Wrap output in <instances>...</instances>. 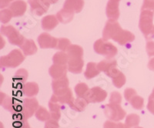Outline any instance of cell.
Returning a JSON list of instances; mask_svg holds the SVG:
<instances>
[{
	"mask_svg": "<svg viewBox=\"0 0 154 128\" xmlns=\"http://www.w3.org/2000/svg\"><path fill=\"white\" fill-rule=\"evenodd\" d=\"M135 95H137V91L134 89L127 88V89H126L124 90V97L126 99V100H127V101L130 102Z\"/></svg>",
	"mask_w": 154,
	"mask_h": 128,
	"instance_id": "60d3db41",
	"label": "cell"
},
{
	"mask_svg": "<svg viewBox=\"0 0 154 128\" xmlns=\"http://www.w3.org/2000/svg\"><path fill=\"white\" fill-rule=\"evenodd\" d=\"M132 107L136 110H141L144 107V99L138 95H135L130 101Z\"/></svg>",
	"mask_w": 154,
	"mask_h": 128,
	"instance_id": "836d02e7",
	"label": "cell"
},
{
	"mask_svg": "<svg viewBox=\"0 0 154 128\" xmlns=\"http://www.w3.org/2000/svg\"><path fill=\"white\" fill-rule=\"evenodd\" d=\"M59 0H49V2H50V4H55L58 2Z\"/></svg>",
	"mask_w": 154,
	"mask_h": 128,
	"instance_id": "681fc988",
	"label": "cell"
},
{
	"mask_svg": "<svg viewBox=\"0 0 154 128\" xmlns=\"http://www.w3.org/2000/svg\"><path fill=\"white\" fill-rule=\"evenodd\" d=\"M49 108L51 114V119L55 120L56 121L60 120L61 117V110H60V105L59 103L50 100L49 102Z\"/></svg>",
	"mask_w": 154,
	"mask_h": 128,
	"instance_id": "d4e9b609",
	"label": "cell"
},
{
	"mask_svg": "<svg viewBox=\"0 0 154 128\" xmlns=\"http://www.w3.org/2000/svg\"><path fill=\"white\" fill-rule=\"evenodd\" d=\"M22 92L25 96L33 97L38 93V86L36 83L29 82L24 84L22 87Z\"/></svg>",
	"mask_w": 154,
	"mask_h": 128,
	"instance_id": "7402d4cb",
	"label": "cell"
},
{
	"mask_svg": "<svg viewBox=\"0 0 154 128\" xmlns=\"http://www.w3.org/2000/svg\"><path fill=\"white\" fill-rule=\"evenodd\" d=\"M20 49L25 56H32L37 52V46L35 42L32 39H26L20 46Z\"/></svg>",
	"mask_w": 154,
	"mask_h": 128,
	"instance_id": "44dd1931",
	"label": "cell"
},
{
	"mask_svg": "<svg viewBox=\"0 0 154 128\" xmlns=\"http://www.w3.org/2000/svg\"><path fill=\"white\" fill-rule=\"evenodd\" d=\"M140 121V118L139 115L136 114H129L126 118L125 124L129 128L136 127L139 125Z\"/></svg>",
	"mask_w": 154,
	"mask_h": 128,
	"instance_id": "1f68e13d",
	"label": "cell"
},
{
	"mask_svg": "<svg viewBox=\"0 0 154 128\" xmlns=\"http://www.w3.org/2000/svg\"><path fill=\"white\" fill-rule=\"evenodd\" d=\"M84 66V60L82 57H71L69 58L67 67L70 73L74 74H79L82 73Z\"/></svg>",
	"mask_w": 154,
	"mask_h": 128,
	"instance_id": "9a60e30c",
	"label": "cell"
},
{
	"mask_svg": "<svg viewBox=\"0 0 154 128\" xmlns=\"http://www.w3.org/2000/svg\"><path fill=\"white\" fill-rule=\"evenodd\" d=\"M75 99L73 98L72 90L69 87L60 89L59 90L53 92V94L51 97L50 100L61 104H68L70 106L72 104Z\"/></svg>",
	"mask_w": 154,
	"mask_h": 128,
	"instance_id": "52a82bcc",
	"label": "cell"
},
{
	"mask_svg": "<svg viewBox=\"0 0 154 128\" xmlns=\"http://www.w3.org/2000/svg\"><path fill=\"white\" fill-rule=\"evenodd\" d=\"M74 12L69 11L66 9H62L61 10L59 11L56 14V17H57L58 20L60 23H63V24H66V23H70L73 19Z\"/></svg>",
	"mask_w": 154,
	"mask_h": 128,
	"instance_id": "603a6c76",
	"label": "cell"
},
{
	"mask_svg": "<svg viewBox=\"0 0 154 128\" xmlns=\"http://www.w3.org/2000/svg\"><path fill=\"white\" fill-rule=\"evenodd\" d=\"M120 0H109L107 2L106 13L109 20H117L119 17V3Z\"/></svg>",
	"mask_w": 154,
	"mask_h": 128,
	"instance_id": "5bb4252c",
	"label": "cell"
},
{
	"mask_svg": "<svg viewBox=\"0 0 154 128\" xmlns=\"http://www.w3.org/2000/svg\"><path fill=\"white\" fill-rule=\"evenodd\" d=\"M41 24H42V28L45 31H52L53 29L57 27V25L59 24V20L56 16L49 15L42 18Z\"/></svg>",
	"mask_w": 154,
	"mask_h": 128,
	"instance_id": "ffe728a7",
	"label": "cell"
},
{
	"mask_svg": "<svg viewBox=\"0 0 154 128\" xmlns=\"http://www.w3.org/2000/svg\"><path fill=\"white\" fill-rule=\"evenodd\" d=\"M154 12L150 10H142L140 14L139 27L147 40L154 38Z\"/></svg>",
	"mask_w": 154,
	"mask_h": 128,
	"instance_id": "6da1fadb",
	"label": "cell"
},
{
	"mask_svg": "<svg viewBox=\"0 0 154 128\" xmlns=\"http://www.w3.org/2000/svg\"><path fill=\"white\" fill-rule=\"evenodd\" d=\"M69 61V56L66 52H58L55 53L53 57V62L54 64L58 65H66Z\"/></svg>",
	"mask_w": 154,
	"mask_h": 128,
	"instance_id": "484cf974",
	"label": "cell"
},
{
	"mask_svg": "<svg viewBox=\"0 0 154 128\" xmlns=\"http://www.w3.org/2000/svg\"><path fill=\"white\" fill-rule=\"evenodd\" d=\"M38 100L33 97L26 98L23 100L22 105H20L17 112H19L25 120L32 117L34 113L36 112L38 108Z\"/></svg>",
	"mask_w": 154,
	"mask_h": 128,
	"instance_id": "277c9868",
	"label": "cell"
},
{
	"mask_svg": "<svg viewBox=\"0 0 154 128\" xmlns=\"http://www.w3.org/2000/svg\"><path fill=\"white\" fill-rule=\"evenodd\" d=\"M13 1L14 0H0V7H1V9L7 7L9 5V4Z\"/></svg>",
	"mask_w": 154,
	"mask_h": 128,
	"instance_id": "bcb514c9",
	"label": "cell"
},
{
	"mask_svg": "<svg viewBox=\"0 0 154 128\" xmlns=\"http://www.w3.org/2000/svg\"><path fill=\"white\" fill-rule=\"evenodd\" d=\"M12 16H13V14L9 9H2L0 12V20L2 24H6L9 23Z\"/></svg>",
	"mask_w": 154,
	"mask_h": 128,
	"instance_id": "d590c367",
	"label": "cell"
},
{
	"mask_svg": "<svg viewBox=\"0 0 154 128\" xmlns=\"http://www.w3.org/2000/svg\"><path fill=\"white\" fill-rule=\"evenodd\" d=\"M94 51L97 54L103 56L107 60H111L117 54L118 49L112 43L106 42L103 39H100L94 42Z\"/></svg>",
	"mask_w": 154,
	"mask_h": 128,
	"instance_id": "7a4b0ae2",
	"label": "cell"
},
{
	"mask_svg": "<svg viewBox=\"0 0 154 128\" xmlns=\"http://www.w3.org/2000/svg\"><path fill=\"white\" fill-rule=\"evenodd\" d=\"M134 128H143V127H141V126H136V127Z\"/></svg>",
	"mask_w": 154,
	"mask_h": 128,
	"instance_id": "816d5d0a",
	"label": "cell"
},
{
	"mask_svg": "<svg viewBox=\"0 0 154 128\" xmlns=\"http://www.w3.org/2000/svg\"><path fill=\"white\" fill-rule=\"evenodd\" d=\"M89 86L85 83H79L75 86V93L77 97L84 98L85 95L89 91Z\"/></svg>",
	"mask_w": 154,
	"mask_h": 128,
	"instance_id": "d6a6232c",
	"label": "cell"
},
{
	"mask_svg": "<svg viewBox=\"0 0 154 128\" xmlns=\"http://www.w3.org/2000/svg\"><path fill=\"white\" fill-rule=\"evenodd\" d=\"M35 116L37 120H38L39 121H44V122H46V121L51 119L50 112H49V111L43 107H38V110L36 111V112L35 113Z\"/></svg>",
	"mask_w": 154,
	"mask_h": 128,
	"instance_id": "4dcf8cb0",
	"label": "cell"
},
{
	"mask_svg": "<svg viewBox=\"0 0 154 128\" xmlns=\"http://www.w3.org/2000/svg\"><path fill=\"white\" fill-rule=\"evenodd\" d=\"M121 28L120 25L116 20H109L106 23L105 27L103 31V39L105 41L112 39V36L116 33V32Z\"/></svg>",
	"mask_w": 154,
	"mask_h": 128,
	"instance_id": "4fadbf2b",
	"label": "cell"
},
{
	"mask_svg": "<svg viewBox=\"0 0 154 128\" xmlns=\"http://www.w3.org/2000/svg\"><path fill=\"white\" fill-rule=\"evenodd\" d=\"M88 104V102L85 100L84 98H80L77 97L76 99L74 100L72 104L69 106L73 111H77V112H82L85 110Z\"/></svg>",
	"mask_w": 154,
	"mask_h": 128,
	"instance_id": "83f0119b",
	"label": "cell"
},
{
	"mask_svg": "<svg viewBox=\"0 0 154 128\" xmlns=\"http://www.w3.org/2000/svg\"><path fill=\"white\" fill-rule=\"evenodd\" d=\"M109 103H110V104H120L121 103H122V97H121L120 93L117 91L112 92L110 95Z\"/></svg>",
	"mask_w": 154,
	"mask_h": 128,
	"instance_id": "f35d334b",
	"label": "cell"
},
{
	"mask_svg": "<svg viewBox=\"0 0 154 128\" xmlns=\"http://www.w3.org/2000/svg\"><path fill=\"white\" fill-rule=\"evenodd\" d=\"M100 73V70L98 69L97 64L93 62H89L86 65V71L84 72L85 77L87 80L93 79L98 76Z\"/></svg>",
	"mask_w": 154,
	"mask_h": 128,
	"instance_id": "cb8c5ba5",
	"label": "cell"
},
{
	"mask_svg": "<svg viewBox=\"0 0 154 128\" xmlns=\"http://www.w3.org/2000/svg\"><path fill=\"white\" fill-rule=\"evenodd\" d=\"M103 128H118V123H116L115 121L106 120L104 123Z\"/></svg>",
	"mask_w": 154,
	"mask_h": 128,
	"instance_id": "f6af8a7d",
	"label": "cell"
},
{
	"mask_svg": "<svg viewBox=\"0 0 154 128\" xmlns=\"http://www.w3.org/2000/svg\"><path fill=\"white\" fill-rule=\"evenodd\" d=\"M44 128H60V125L58 121L53 119H49V120L46 121Z\"/></svg>",
	"mask_w": 154,
	"mask_h": 128,
	"instance_id": "7bdbcfd3",
	"label": "cell"
},
{
	"mask_svg": "<svg viewBox=\"0 0 154 128\" xmlns=\"http://www.w3.org/2000/svg\"><path fill=\"white\" fill-rule=\"evenodd\" d=\"M25 60V55L19 49H13L8 55L0 58L1 67L16 68L19 67Z\"/></svg>",
	"mask_w": 154,
	"mask_h": 128,
	"instance_id": "3957f363",
	"label": "cell"
},
{
	"mask_svg": "<svg viewBox=\"0 0 154 128\" xmlns=\"http://www.w3.org/2000/svg\"><path fill=\"white\" fill-rule=\"evenodd\" d=\"M70 45H71V42H70L68 39H66V38H60V39H58L56 49H60V50L61 51H63V52H66L68 48L70 46Z\"/></svg>",
	"mask_w": 154,
	"mask_h": 128,
	"instance_id": "8d00e7d4",
	"label": "cell"
},
{
	"mask_svg": "<svg viewBox=\"0 0 154 128\" xmlns=\"http://www.w3.org/2000/svg\"><path fill=\"white\" fill-rule=\"evenodd\" d=\"M37 40L41 49H56L57 46L58 39L46 33H43L38 36Z\"/></svg>",
	"mask_w": 154,
	"mask_h": 128,
	"instance_id": "7c38bea8",
	"label": "cell"
},
{
	"mask_svg": "<svg viewBox=\"0 0 154 128\" xmlns=\"http://www.w3.org/2000/svg\"><path fill=\"white\" fill-rule=\"evenodd\" d=\"M31 12L36 16H42L48 11L51 5L49 0H28Z\"/></svg>",
	"mask_w": 154,
	"mask_h": 128,
	"instance_id": "30bf717a",
	"label": "cell"
},
{
	"mask_svg": "<svg viewBox=\"0 0 154 128\" xmlns=\"http://www.w3.org/2000/svg\"><path fill=\"white\" fill-rule=\"evenodd\" d=\"M9 9L12 11L14 17H19L24 15L27 9L26 2L23 0H16L10 4Z\"/></svg>",
	"mask_w": 154,
	"mask_h": 128,
	"instance_id": "e0dca14e",
	"label": "cell"
},
{
	"mask_svg": "<svg viewBox=\"0 0 154 128\" xmlns=\"http://www.w3.org/2000/svg\"><path fill=\"white\" fill-rule=\"evenodd\" d=\"M1 33L8 38L9 43L16 46H21L26 39L19 32L12 26H2L1 27Z\"/></svg>",
	"mask_w": 154,
	"mask_h": 128,
	"instance_id": "5b68a950",
	"label": "cell"
},
{
	"mask_svg": "<svg viewBox=\"0 0 154 128\" xmlns=\"http://www.w3.org/2000/svg\"><path fill=\"white\" fill-rule=\"evenodd\" d=\"M148 68L152 71H154V57H152L149 60V63H148Z\"/></svg>",
	"mask_w": 154,
	"mask_h": 128,
	"instance_id": "7dc6e473",
	"label": "cell"
},
{
	"mask_svg": "<svg viewBox=\"0 0 154 128\" xmlns=\"http://www.w3.org/2000/svg\"><path fill=\"white\" fill-rule=\"evenodd\" d=\"M146 53L149 57H152L154 56V42L153 41H147L146 46Z\"/></svg>",
	"mask_w": 154,
	"mask_h": 128,
	"instance_id": "b9f144b4",
	"label": "cell"
},
{
	"mask_svg": "<svg viewBox=\"0 0 154 128\" xmlns=\"http://www.w3.org/2000/svg\"><path fill=\"white\" fill-rule=\"evenodd\" d=\"M107 93L100 86H94L89 89V91L85 95L84 99L88 102V104L101 103L106 99Z\"/></svg>",
	"mask_w": 154,
	"mask_h": 128,
	"instance_id": "ba28073f",
	"label": "cell"
},
{
	"mask_svg": "<svg viewBox=\"0 0 154 128\" xmlns=\"http://www.w3.org/2000/svg\"><path fill=\"white\" fill-rule=\"evenodd\" d=\"M69 58L71 57H82L83 56V49L78 45H70L66 51Z\"/></svg>",
	"mask_w": 154,
	"mask_h": 128,
	"instance_id": "f1b7e54d",
	"label": "cell"
},
{
	"mask_svg": "<svg viewBox=\"0 0 154 128\" xmlns=\"http://www.w3.org/2000/svg\"><path fill=\"white\" fill-rule=\"evenodd\" d=\"M17 117V118H19V120H16L14 123V126L16 128H30L29 124L26 121V120L22 118V116L20 114H16V115Z\"/></svg>",
	"mask_w": 154,
	"mask_h": 128,
	"instance_id": "74e56055",
	"label": "cell"
},
{
	"mask_svg": "<svg viewBox=\"0 0 154 128\" xmlns=\"http://www.w3.org/2000/svg\"><path fill=\"white\" fill-rule=\"evenodd\" d=\"M97 67L100 70V72L105 73L107 76L112 78V79L120 72L116 68L117 63L116 60H103L97 64Z\"/></svg>",
	"mask_w": 154,
	"mask_h": 128,
	"instance_id": "9c48e42d",
	"label": "cell"
},
{
	"mask_svg": "<svg viewBox=\"0 0 154 128\" xmlns=\"http://www.w3.org/2000/svg\"><path fill=\"white\" fill-rule=\"evenodd\" d=\"M112 40L119 43L121 46H124L127 43L133 42L135 39V36L131 32L128 30H124L122 28L116 32V33L112 38Z\"/></svg>",
	"mask_w": 154,
	"mask_h": 128,
	"instance_id": "8fae6325",
	"label": "cell"
},
{
	"mask_svg": "<svg viewBox=\"0 0 154 128\" xmlns=\"http://www.w3.org/2000/svg\"><path fill=\"white\" fill-rule=\"evenodd\" d=\"M104 114L109 120L112 121H120L126 117V112L119 104L110 103L104 107Z\"/></svg>",
	"mask_w": 154,
	"mask_h": 128,
	"instance_id": "8992f818",
	"label": "cell"
},
{
	"mask_svg": "<svg viewBox=\"0 0 154 128\" xmlns=\"http://www.w3.org/2000/svg\"><path fill=\"white\" fill-rule=\"evenodd\" d=\"M28 71L25 69H20L15 73L13 76V80L18 84H23L28 79Z\"/></svg>",
	"mask_w": 154,
	"mask_h": 128,
	"instance_id": "f546056e",
	"label": "cell"
},
{
	"mask_svg": "<svg viewBox=\"0 0 154 128\" xmlns=\"http://www.w3.org/2000/svg\"><path fill=\"white\" fill-rule=\"evenodd\" d=\"M126 81V79L124 74L122 72H119L117 75L112 78V84L116 88H121L124 86Z\"/></svg>",
	"mask_w": 154,
	"mask_h": 128,
	"instance_id": "e575fe53",
	"label": "cell"
},
{
	"mask_svg": "<svg viewBox=\"0 0 154 128\" xmlns=\"http://www.w3.org/2000/svg\"><path fill=\"white\" fill-rule=\"evenodd\" d=\"M1 106L3 107L5 110L10 112L17 111V107H19L16 100L12 97H9L4 93H1Z\"/></svg>",
	"mask_w": 154,
	"mask_h": 128,
	"instance_id": "ac0fdd59",
	"label": "cell"
},
{
	"mask_svg": "<svg viewBox=\"0 0 154 128\" xmlns=\"http://www.w3.org/2000/svg\"><path fill=\"white\" fill-rule=\"evenodd\" d=\"M151 97H152L154 98V89H153V90H152V94L150 95Z\"/></svg>",
	"mask_w": 154,
	"mask_h": 128,
	"instance_id": "f907efd6",
	"label": "cell"
},
{
	"mask_svg": "<svg viewBox=\"0 0 154 128\" xmlns=\"http://www.w3.org/2000/svg\"><path fill=\"white\" fill-rule=\"evenodd\" d=\"M69 82L68 78L66 76H64V77L60 78V79L53 80L52 82V88L54 92L60 89L69 87Z\"/></svg>",
	"mask_w": 154,
	"mask_h": 128,
	"instance_id": "4316f807",
	"label": "cell"
},
{
	"mask_svg": "<svg viewBox=\"0 0 154 128\" xmlns=\"http://www.w3.org/2000/svg\"><path fill=\"white\" fill-rule=\"evenodd\" d=\"M142 10H150L154 12V0H144L141 8Z\"/></svg>",
	"mask_w": 154,
	"mask_h": 128,
	"instance_id": "ab89813d",
	"label": "cell"
},
{
	"mask_svg": "<svg viewBox=\"0 0 154 128\" xmlns=\"http://www.w3.org/2000/svg\"><path fill=\"white\" fill-rule=\"evenodd\" d=\"M118 128H129L125 123H118Z\"/></svg>",
	"mask_w": 154,
	"mask_h": 128,
	"instance_id": "c3c4849f",
	"label": "cell"
},
{
	"mask_svg": "<svg viewBox=\"0 0 154 128\" xmlns=\"http://www.w3.org/2000/svg\"><path fill=\"white\" fill-rule=\"evenodd\" d=\"M67 70H68V67L66 65L53 64L49 68V73L53 80H57L66 76Z\"/></svg>",
	"mask_w": 154,
	"mask_h": 128,
	"instance_id": "2e32d148",
	"label": "cell"
},
{
	"mask_svg": "<svg viewBox=\"0 0 154 128\" xmlns=\"http://www.w3.org/2000/svg\"><path fill=\"white\" fill-rule=\"evenodd\" d=\"M147 109L151 114L154 115V98L151 96L149 97L148 104H147Z\"/></svg>",
	"mask_w": 154,
	"mask_h": 128,
	"instance_id": "ee69618b",
	"label": "cell"
},
{
	"mask_svg": "<svg viewBox=\"0 0 154 128\" xmlns=\"http://www.w3.org/2000/svg\"><path fill=\"white\" fill-rule=\"evenodd\" d=\"M84 0H66L63 5V8L69 11L79 13L83 9Z\"/></svg>",
	"mask_w": 154,
	"mask_h": 128,
	"instance_id": "d6986e66",
	"label": "cell"
}]
</instances>
